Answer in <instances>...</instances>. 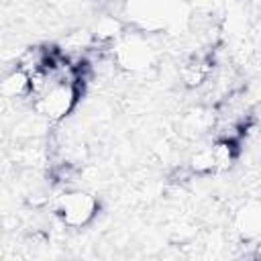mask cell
Wrapping results in <instances>:
<instances>
[{
    "label": "cell",
    "mask_w": 261,
    "mask_h": 261,
    "mask_svg": "<svg viewBox=\"0 0 261 261\" xmlns=\"http://www.w3.org/2000/svg\"><path fill=\"white\" fill-rule=\"evenodd\" d=\"M153 49L147 45V41L133 37V39H124L116 45V49H112V59L114 65H118L120 69L126 71H141L147 69L153 63Z\"/></svg>",
    "instance_id": "3957f363"
},
{
    "label": "cell",
    "mask_w": 261,
    "mask_h": 261,
    "mask_svg": "<svg viewBox=\"0 0 261 261\" xmlns=\"http://www.w3.org/2000/svg\"><path fill=\"white\" fill-rule=\"evenodd\" d=\"M120 33H122V22H120L116 16H102V18L96 22L92 35H94L98 41H102V43H110V41L118 39Z\"/></svg>",
    "instance_id": "52a82bcc"
},
{
    "label": "cell",
    "mask_w": 261,
    "mask_h": 261,
    "mask_svg": "<svg viewBox=\"0 0 261 261\" xmlns=\"http://www.w3.org/2000/svg\"><path fill=\"white\" fill-rule=\"evenodd\" d=\"M0 96L6 100H29L31 98V77L18 65L0 77Z\"/></svg>",
    "instance_id": "5b68a950"
},
{
    "label": "cell",
    "mask_w": 261,
    "mask_h": 261,
    "mask_svg": "<svg viewBox=\"0 0 261 261\" xmlns=\"http://www.w3.org/2000/svg\"><path fill=\"white\" fill-rule=\"evenodd\" d=\"M192 175H198V177H206V175H212L216 173V163H214V155H212V147L210 145H204L200 149H196L190 157H188V165Z\"/></svg>",
    "instance_id": "8992f818"
},
{
    "label": "cell",
    "mask_w": 261,
    "mask_h": 261,
    "mask_svg": "<svg viewBox=\"0 0 261 261\" xmlns=\"http://www.w3.org/2000/svg\"><path fill=\"white\" fill-rule=\"evenodd\" d=\"M84 80L73 82H53L43 94L33 100V110L43 116L47 122H61L65 120L77 106L84 94Z\"/></svg>",
    "instance_id": "6da1fadb"
},
{
    "label": "cell",
    "mask_w": 261,
    "mask_h": 261,
    "mask_svg": "<svg viewBox=\"0 0 261 261\" xmlns=\"http://www.w3.org/2000/svg\"><path fill=\"white\" fill-rule=\"evenodd\" d=\"M100 212V200L88 190H65L53 202V214L67 228L90 226Z\"/></svg>",
    "instance_id": "7a4b0ae2"
},
{
    "label": "cell",
    "mask_w": 261,
    "mask_h": 261,
    "mask_svg": "<svg viewBox=\"0 0 261 261\" xmlns=\"http://www.w3.org/2000/svg\"><path fill=\"white\" fill-rule=\"evenodd\" d=\"M232 228L243 243H255L261 234V204L251 198L237 208L232 218Z\"/></svg>",
    "instance_id": "277c9868"
}]
</instances>
